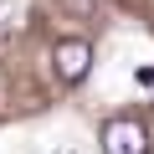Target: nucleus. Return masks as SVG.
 <instances>
[{
  "instance_id": "1",
  "label": "nucleus",
  "mask_w": 154,
  "mask_h": 154,
  "mask_svg": "<svg viewBox=\"0 0 154 154\" xmlns=\"http://www.w3.org/2000/svg\"><path fill=\"white\" fill-rule=\"evenodd\" d=\"M103 154H149V128H144V118H134V113L108 118V123H103Z\"/></svg>"
},
{
  "instance_id": "2",
  "label": "nucleus",
  "mask_w": 154,
  "mask_h": 154,
  "mask_svg": "<svg viewBox=\"0 0 154 154\" xmlns=\"http://www.w3.org/2000/svg\"><path fill=\"white\" fill-rule=\"evenodd\" d=\"M51 67H57V77H62V82H82V77L93 72V46H88L82 36H67V41H57Z\"/></svg>"
}]
</instances>
